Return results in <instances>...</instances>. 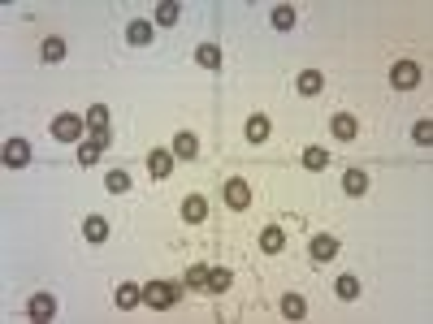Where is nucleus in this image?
I'll use <instances>...</instances> for the list:
<instances>
[{
	"label": "nucleus",
	"instance_id": "f257e3e1",
	"mask_svg": "<svg viewBox=\"0 0 433 324\" xmlns=\"http://www.w3.org/2000/svg\"><path fill=\"white\" fill-rule=\"evenodd\" d=\"M178 298H182V285H173V281H148L143 285V303L156 307V312H169Z\"/></svg>",
	"mask_w": 433,
	"mask_h": 324
},
{
	"label": "nucleus",
	"instance_id": "f03ea898",
	"mask_svg": "<svg viewBox=\"0 0 433 324\" xmlns=\"http://www.w3.org/2000/svg\"><path fill=\"white\" fill-rule=\"evenodd\" d=\"M83 130H87V121L78 117V112H61V117L52 121V134L61 143H78V139H83Z\"/></svg>",
	"mask_w": 433,
	"mask_h": 324
},
{
	"label": "nucleus",
	"instance_id": "7ed1b4c3",
	"mask_svg": "<svg viewBox=\"0 0 433 324\" xmlns=\"http://www.w3.org/2000/svg\"><path fill=\"white\" fill-rule=\"evenodd\" d=\"M390 83L398 91H412L416 83H421V61H398L394 70H390Z\"/></svg>",
	"mask_w": 433,
	"mask_h": 324
},
{
	"label": "nucleus",
	"instance_id": "20e7f679",
	"mask_svg": "<svg viewBox=\"0 0 433 324\" xmlns=\"http://www.w3.org/2000/svg\"><path fill=\"white\" fill-rule=\"evenodd\" d=\"M226 203L234 207V212H243V207L251 203V186L243 182V177H230L226 182Z\"/></svg>",
	"mask_w": 433,
	"mask_h": 324
},
{
	"label": "nucleus",
	"instance_id": "39448f33",
	"mask_svg": "<svg viewBox=\"0 0 433 324\" xmlns=\"http://www.w3.org/2000/svg\"><path fill=\"white\" fill-rule=\"evenodd\" d=\"M5 165L9 169H26L30 165V143L26 139H9L5 143Z\"/></svg>",
	"mask_w": 433,
	"mask_h": 324
},
{
	"label": "nucleus",
	"instance_id": "423d86ee",
	"mask_svg": "<svg viewBox=\"0 0 433 324\" xmlns=\"http://www.w3.org/2000/svg\"><path fill=\"white\" fill-rule=\"evenodd\" d=\"M329 130H334V139H343V143H351V139H356V134H360V121H356V117H351V112H338V117H334V121H329Z\"/></svg>",
	"mask_w": 433,
	"mask_h": 324
},
{
	"label": "nucleus",
	"instance_id": "0eeeda50",
	"mask_svg": "<svg viewBox=\"0 0 433 324\" xmlns=\"http://www.w3.org/2000/svg\"><path fill=\"white\" fill-rule=\"evenodd\" d=\"M308 251H312V259H334V255H338V238H334V234H316L308 242Z\"/></svg>",
	"mask_w": 433,
	"mask_h": 324
},
{
	"label": "nucleus",
	"instance_id": "6e6552de",
	"mask_svg": "<svg viewBox=\"0 0 433 324\" xmlns=\"http://www.w3.org/2000/svg\"><path fill=\"white\" fill-rule=\"evenodd\" d=\"M148 173H152V177H169V173H173V152L156 148V152L148 156Z\"/></svg>",
	"mask_w": 433,
	"mask_h": 324
},
{
	"label": "nucleus",
	"instance_id": "1a4fd4ad",
	"mask_svg": "<svg viewBox=\"0 0 433 324\" xmlns=\"http://www.w3.org/2000/svg\"><path fill=\"white\" fill-rule=\"evenodd\" d=\"M195 152H200L195 134H191V130H178V134H173V156H178V160H191Z\"/></svg>",
	"mask_w": 433,
	"mask_h": 324
},
{
	"label": "nucleus",
	"instance_id": "9d476101",
	"mask_svg": "<svg viewBox=\"0 0 433 324\" xmlns=\"http://www.w3.org/2000/svg\"><path fill=\"white\" fill-rule=\"evenodd\" d=\"M26 312H30V320H52V312H57V298H52V294H35Z\"/></svg>",
	"mask_w": 433,
	"mask_h": 324
},
{
	"label": "nucleus",
	"instance_id": "9b49d317",
	"mask_svg": "<svg viewBox=\"0 0 433 324\" xmlns=\"http://www.w3.org/2000/svg\"><path fill=\"white\" fill-rule=\"evenodd\" d=\"M126 39H131L135 48H148L156 39V30H152V22H131V26H126Z\"/></svg>",
	"mask_w": 433,
	"mask_h": 324
},
{
	"label": "nucleus",
	"instance_id": "f8f14e48",
	"mask_svg": "<svg viewBox=\"0 0 433 324\" xmlns=\"http://www.w3.org/2000/svg\"><path fill=\"white\" fill-rule=\"evenodd\" d=\"M139 303H143V290L131 285V281H122V285H117V307H122V312H135Z\"/></svg>",
	"mask_w": 433,
	"mask_h": 324
},
{
	"label": "nucleus",
	"instance_id": "ddd939ff",
	"mask_svg": "<svg viewBox=\"0 0 433 324\" xmlns=\"http://www.w3.org/2000/svg\"><path fill=\"white\" fill-rule=\"evenodd\" d=\"M204 216H208V199H200V194H191V199L182 203V221H186V225H200Z\"/></svg>",
	"mask_w": 433,
	"mask_h": 324
},
{
	"label": "nucleus",
	"instance_id": "4468645a",
	"mask_svg": "<svg viewBox=\"0 0 433 324\" xmlns=\"http://www.w3.org/2000/svg\"><path fill=\"white\" fill-rule=\"evenodd\" d=\"M39 57H44L48 65L66 61V39H61V35H48V39H44V48H39Z\"/></svg>",
	"mask_w": 433,
	"mask_h": 324
},
{
	"label": "nucleus",
	"instance_id": "2eb2a0df",
	"mask_svg": "<svg viewBox=\"0 0 433 324\" xmlns=\"http://www.w3.org/2000/svg\"><path fill=\"white\" fill-rule=\"evenodd\" d=\"M282 247H286V234L278 230V225H269V230L260 234V251H264V255H278Z\"/></svg>",
	"mask_w": 433,
	"mask_h": 324
},
{
	"label": "nucleus",
	"instance_id": "dca6fc26",
	"mask_svg": "<svg viewBox=\"0 0 433 324\" xmlns=\"http://www.w3.org/2000/svg\"><path fill=\"white\" fill-rule=\"evenodd\" d=\"M83 234H87V242H95V247H100V242L108 238V221H104V216H87V221H83Z\"/></svg>",
	"mask_w": 433,
	"mask_h": 324
},
{
	"label": "nucleus",
	"instance_id": "f3484780",
	"mask_svg": "<svg viewBox=\"0 0 433 324\" xmlns=\"http://www.w3.org/2000/svg\"><path fill=\"white\" fill-rule=\"evenodd\" d=\"M195 61L204 65V70H221V48L217 43H200L195 48Z\"/></svg>",
	"mask_w": 433,
	"mask_h": 324
},
{
	"label": "nucleus",
	"instance_id": "a211bd4d",
	"mask_svg": "<svg viewBox=\"0 0 433 324\" xmlns=\"http://www.w3.org/2000/svg\"><path fill=\"white\" fill-rule=\"evenodd\" d=\"M303 169L325 173V169H329V152H325V148H308V152H303Z\"/></svg>",
	"mask_w": 433,
	"mask_h": 324
},
{
	"label": "nucleus",
	"instance_id": "6ab92c4d",
	"mask_svg": "<svg viewBox=\"0 0 433 324\" xmlns=\"http://www.w3.org/2000/svg\"><path fill=\"white\" fill-rule=\"evenodd\" d=\"M247 139L251 143H264L269 139V117H264V112H251V117H247Z\"/></svg>",
	"mask_w": 433,
	"mask_h": 324
},
{
	"label": "nucleus",
	"instance_id": "aec40b11",
	"mask_svg": "<svg viewBox=\"0 0 433 324\" xmlns=\"http://www.w3.org/2000/svg\"><path fill=\"white\" fill-rule=\"evenodd\" d=\"M320 87H325L320 70H303V74H299V95H320Z\"/></svg>",
	"mask_w": 433,
	"mask_h": 324
},
{
	"label": "nucleus",
	"instance_id": "412c9836",
	"mask_svg": "<svg viewBox=\"0 0 433 324\" xmlns=\"http://www.w3.org/2000/svg\"><path fill=\"white\" fill-rule=\"evenodd\" d=\"M87 125H91V134H104V130H108V108L104 104H91L87 108Z\"/></svg>",
	"mask_w": 433,
	"mask_h": 324
},
{
	"label": "nucleus",
	"instance_id": "4be33fe9",
	"mask_svg": "<svg viewBox=\"0 0 433 324\" xmlns=\"http://www.w3.org/2000/svg\"><path fill=\"white\" fill-rule=\"evenodd\" d=\"M282 316L286 320H303V316H308V303H303L299 294H286L282 298Z\"/></svg>",
	"mask_w": 433,
	"mask_h": 324
},
{
	"label": "nucleus",
	"instance_id": "5701e85b",
	"mask_svg": "<svg viewBox=\"0 0 433 324\" xmlns=\"http://www.w3.org/2000/svg\"><path fill=\"white\" fill-rule=\"evenodd\" d=\"M230 268H208V294H221V290H230Z\"/></svg>",
	"mask_w": 433,
	"mask_h": 324
},
{
	"label": "nucleus",
	"instance_id": "b1692460",
	"mask_svg": "<svg viewBox=\"0 0 433 324\" xmlns=\"http://www.w3.org/2000/svg\"><path fill=\"white\" fill-rule=\"evenodd\" d=\"M343 190H347V194H364V190H368V177H364L360 169H347V173H343Z\"/></svg>",
	"mask_w": 433,
	"mask_h": 324
},
{
	"label": "nucleus",
	"instance_id": "393cba45",
	"mask_svg": "<svg viewBox=\"0 0 433 324\" xmlns=\"http://www.w3.org/2000/svg\"><path fill=\"white\" fill-rule=\"evenodd\" d=\"M334 290H338V298H360V281L356 277H351V272H343V277H338V285H334Z\"/></svg>",
	"mask_w": 433,
	"mask_h": 324
},
{
	"label": "nucleus",
	"instance_id": "a878e982",
	"mask_svg": "<svg viewBox=\"0 0 433 324\" xmlns=\"http://www.w3.org/2000/svg\"><path fill=\"white\" fill-rule=\"evenodd\" d=\"M182 18V9L178 5H173V0H165V5H160L156 9V26H173V22H178Z\"/></svg>",
	"mask_w": 433,
	"mask_h": 324
},
{
	"label": "nucleus",
	"instance_id": "bb28decb",
	"mask_svg": "<svg viewBox=\"0 0 433 324\" xmlns=\"http://www.w3.org/2000/svg\"><path fill=\"white\" fill-rule=\"evenodd\" d=\"M104 190H108V194H122V190H131V177H126L122 169H113V173L104 177Z\"/></svg>",
	"mask_w": 433,
	"mask_h": 324
},
{
	"label": "nucleus",
	"instance_id": "cd10ccee",
	"mask_svg": "<svg viewBox=\"0 0 433 324\" xmlns=\"http://www.w3.org/2000/svg\"><path fill=\"white\" fill-rule=\"evenodd\" d=\"M273 26H278V30H291V26H295V9H291V5H278V9H273Z\"/></svg>",
	"mask_w": 433,
	"mask_h": 324
},
{
	"label": "nucleus",
	"instance_id": "c85d7f7f",
	"mask_svg": "<svg viewBox=\"0 0 433 324\" xmlns=\"http://www.w3.org/2000/svg\"><path fill=\"white\" fill-rule=\"evenodd\" d=\"M186 290H208V268L204 264H195L186 272Z\"/></svg>",
	"mask_w": 433,
	"mask_h": 324
},
{
	"label": "nucleus",
	"instance_id": "c756f323",
	"mask_svg": "<svg viewBox=\"0 0 433 324\" xmlns=\"http://www.w3.org/2000/svg\"><path fill=\"white\" fill-rule=\"evenodd\" d=\"M412 139L416 143H421V148H429V143H433V121L425 117V121H416V130H412Z\"/></svg>",
	"mask_w": 433,
	"mask_h": 324
},
{
	"label": "nucleus",
	"instance_id": "7c9ffc66",
	"mask_svg": "<svg viewBox=\"0 0 433 324\" xmlns=\"http://www.w3.org/2000/svg\"><path fill=\"white\" fill-rule=\"evenodd\" d=\"M95 156H100V148H95V143H83V148H78V165H95Z\"/></svg>",
	"mask_w": 433,
	"mask_h": 324
}]
</instances>
